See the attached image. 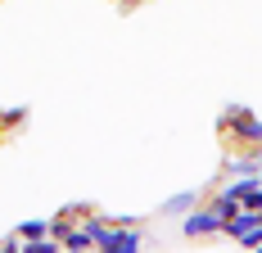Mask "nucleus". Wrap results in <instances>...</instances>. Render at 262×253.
<instances>
[{"label": "nucleus", "instance_id": "1", "mask_svg": "<svg viewBox=\"0 0 262 253\" xmlns=\"http://www.w3.org/2000/svg\"><path fill=\"white\" fill-rule=\"evenodd\" d=\"M81 226L91 230V240H95V249L100 253H140L145 249V235L140 226H122V222H108V217H81Z\"/></svg>", "mask_w": 262, "mask_h": 253}, {"label": "nucleus", "instance_id": "2", "mask_svg": "<svg viewBox=\"0 0 262 253\" xmlns=\"http://www.w3.org/2000/svg\"><path fill=\"white\" fill-rule=\"evenodd\" d=\"M217 122H222V131H226L231 140H239V145H262V118L249 104H226Z\"/></svg>", "mask_w": 262, "mask_h": 253}, {"label": "nucleus", "instance_id": "3", "mask_svg": "<svg viewBox=\"0 0 262 253\" xmlns=\"http://www.w3.org/2000/svg\"><path fill=\"white\" fill-rule=\"evenodd\" d=\"M181 235L185 240H208V235H222V217L212 208H190L181 217Z\"/></svg>", "mask_w": 262, "mask_h": 253}, {"label": "nucleus", "instance_id": "4", "mask_svg": "<svg viewBox=\"0 0 262 253\" xmlns=\"http://www.w3.org/2000/svg\"><path fill=\"white\" fill-rule=\"evenodd\" d=\"M262 172V145H244L226 158V177H258Z\"/></svg>", "mask_w": 262, "mask_h": 253}, {"label": "nucleus", "instance_id": "5", "mask_svg": "<svg viewBox=\"0 0 262 253\" xmlns=\"http://www.w3.org/2000/svg\"><path fill=\"white\" fill-rule=\"evenodd\" d=\"M199 190H177V195H172V199H163V208H158V213H163V217H185V213H190V208H199Z\"/></svg>", "mask_w": 262, "mask_h": 253}, {"label": "nucleus", "instance_id": "6", "mask_svg": "<svg viewBox=\"0 0 262 253\" xmlns=\"http://www.w3.org/2000/svg\"><path fill=\"white\" fill-rule=\"evenodd\" d=\"M208 208L217 213V217H222V222H226V217H235V213H239V199H231L226 190H217V195L208 199Z\"/></svg>", "mask_w": 262, "mask_h": 253}, {"label": "nucleus", "instance_id": "7", "mask_svg": "<svg viewBox=\"0 0 262 253\" xmlns=\"http://www.w3.org/2000/svg\"><path fill=\"white\" fill-rule=\"evenodd\" d=\"M18 235L23 240H41V235H50V217H27V222H18Z\"/></svg>", "mask_w": 262, "mask_h": 253}, {"label": "nucleus", "instance_id": "8", "mask_svg": "<svg viewBox=\"0 0 262 253\" xmlns=\"http://www.w3.org/2000/svg\"><path fill=\"white\" fill-rule=\"evenodd\" d=\"M18 122H27V109L18 104V109H5L0 113V126H18Z\"/></svg>", "mask_w": 262, "mask_h": 253}]
</instances>
